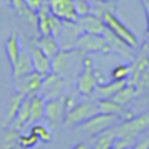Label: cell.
Returning a JSON list of instances; mask_svg holds the SVG:
<instances>
[{"label":"cell","mask_w":149,"mask_h":149,"mask_svg":"<svg viewBox=\"0 0 149 149\" xmlns=\"http://www.w3.org/2000/svg\"><path fill=\"white\" fill-rule=\"evenodd\" d=\"M98 114V106L96 101H82V103H75L72 109L66 112V117L63 120V125L66 128H71L74 125H80L85 120Z\"/></svg>","instance_id":"6da1fadb"},{"label":"cell","mask_w":149,"mask_h":149,"mask_svg":"<svg viewBox=\"0 0 149 149\" xmlns=\"http://www.w3.org/2000/svg\"><path fill=\"white\" fill-rule=\"evenodd\" d=\"M116 135L117 138H127L135 141L139 133L146 132L149 128V112L141 114L138 117H130L120 125H116Z\"/></svg>","instance_id":"7a4b0ae2"},{"label":"cell","mask_w":149,"mask_h":149,"mask_svg":"<svg viewBox=\"0 0 149 149\" xmlns=\"http://www.w3.org/2000/svg\"><path fill=\"white\" fill-rule=\"evenodd\" d=\"M120 120V116L116 114H103L98 112L96 116L90 117L88 120H85L84 123H80V130L88 135H98V133L104 132V130H109L112 127H116Z\"/></svg>","instance_id":"3957f363"},{"label":"cell","mask_w":149,"mask_h":149,"mask_svg":"<svg viewBox=\"0 0 149 149\" xmlns=\"http://www.w3.org/2000/svg\"><path fill=\"white\" fill-rule=\"evenodd\" d=\"M96 85L98 80L93 69V61H91L90 56H85L84 61H82V71L79 74V80H77V91L84 96H93Z\"/></svg>","instance_id":"277c9868"},{"label":"cell","mask_w":149,"mask_h":149,"mask_svg":"<svg viewBox=\"0 0 149 149\" xmlns=\"http://www.w3.org/2000/svg\"><path fill=\"white\" fill-rule=\"evenodd\" d=\"M75 50H79L82 53H111V48L107 45L104 36L87 34V32H82L79 36Z\"/></svg>","instance_id":"5b68a950"},{"label":"cell","mask_w":149,"mask_h":149,"mask_svg":"<svg viewBox=\"0 0 149 149\" xmlns=\"http://www.w3.org/2000/svg\"><path fill=\"white\" fill-rule=\"evenodd\" d=\"M103 21H104V24H106V29H109L112 34H116V36L119 37L120 40H123L127 45H130L132 48H136V47H138V39H136V36L114 13H106L103 16Z\"/></svg>","instance_id":"8992f818"},{"label":"cell","mask_w":149,"mask_h":149,"mask_svg":"<svg viewBox=\"0 0 149 149\" xmlns=\"http://www.w3.org/2000/svg\"><path fill=\"white\" fill-rule=\"evenodd\" d=\"M63 90H64V79L63 75L56 74V72H50V74L43 75L42 85L39 88V93L45 100H53V98L63 96Z\"/></svg>","instance_id":"52a82bcc"},{"label":"cell","mask_w":149,"mask_h":149,"mask_svg":"<svg viewBox=\"0 0 149 149\" xmlns=\"http://www.w3.org/2000/svg\"><path fill=\"white\" fill-rule=\"evenodd\" d=\"M66 103H64V96L59 98H53V100H47L45 101V114L43 119H47L48 125L52 128L58 127L59 123H63L66 117Z\"/></svg>","instance_id":"ba28073f"},{"label":"cell","mask_w":149,"mask_h":149,"mask_svg":"<svg viewBox=\"0 0 149 149\" xmlns=\"http://www.w3.org/2000/svg\"><path fill=\"white\" fill-rule=\"evenodd\" d=\"M50 13L64 23H75L79 19L74 8V0H47Z\"/></svg>","instance_id":"9c48e42d"},{"label":"cell","mask_w":149,"mask_h":149,"mask_svg":"<svg viewBox=\"0 0 149 149\" xmlns=\"http://www.w3.org/2000/svg\"><path fill=\"white\" fill-rule=\"evenodd\" d=\"M42 80H43V75L32 71L26 75H21V77L15 79V88H16L18 93L24 95V96H34V95L39 93Z\"/></svg>","instance_id":"30bf717a"},{"label":"cell","mask_w":149,"mask_h":149,"mask_svg":"<svg viewBox=\"0 0 149 149\" xmlns=\"http://www.w3.org/2000/svg\"><path fill=\"white\" fill-rule=\"evenodd\" d=\"M80 34H82V31H80V27H79L77 21H75V23H64V21H63L61 32L56 37L61 50H74Z\"/></svg>","instance_id":"8fae6325"},{"label":"cell","mask_w":149,"mask_h":149,"mask_svg":"<svg viewBox=\"0 0 149 149\" xmlns=\"http://www.w3.org/2000/svg\"><path fill=\"white\" fill-rule=\"evenodd\" d=\"M29 53H31V59H32L34 71L42 75H47L52 72V59L37 47V43H31L29 45Z\"/></svg>","instance_id":"7c38bea8"},{"label":"cell","mask_w":149,"mask_h":149,"mask_svg":"<svg viewBox=\"0 0 149 149\" xmlns=\"http://www.w3.org/2000/svg\"><path fill=\"white\" fill-rule=\"evenodd\" d=\"M77 24L80 27L82 32L87 34H98V36H103L104 31H106V24H104L103 18H98L95 15L88 13L85 16H80L77 19Z\"/></svg>","instance_id":"4fadbf2b"},{"label":"cell","mask_w":149,"mask_h":149,"mask_svg":"<svg viewBox=\"0 0 149 149\" xmlns=\"http://www.w3.org/2000/svg\"><path fill=\"white\" fill-rule=\"evenodd\" d=\"M103 36H104V39H106L109 48H111V53H117V55L123 56V58H127V59H133V52H132L133 48L130 45H127L123 40H120L116 34H112L109 29H106Z\"/></svg>","instance_id":"5bb4252c"},{"label":"cell","mask_w":149,"mask_h":149,"mask_svg":"<svg viewBox=\"0 0 149 149\" xmlns=\"http://www.w3.org/2000/svg\"><path fill=\"white\" fill-rule=\"evenodd\" d=\"M127 80H111V82H103L95 87L93 98L96 100H111L122 87H125Z\"/></svg>","instance_id":"9a60e30c"},{"label":"cell","mask_w":149,"mask_h":149,"mask_svg":"<svg viewBox=\"0 0 149 149\" xmlns=\"http://www.w3.org/2000/svg\"><path fill=\"white\" fill-rule=\"evenodd\" d=\"M34 71V66H32V59H31V53L24 52V50H21L19 53V58L16 59V63H15V66L11 68V75H13V80L18 77H21V75H26L29 74V72Z\"/></svg>","instance_id":"2e32d148"},{"label":"cell","mask_w":149,"mask_h":149,"mask_svg":"<svg viewBox=\"0 0 149 149\" xmlns=\"http://www.w3.org/2000/svg\"><path fill=\"white\" fill-rule=\"evenodd\" d=\"M29 116H31V96H24L16 116L11 120V128L18 130V132L23 130L26 125H29Z\"/></svg>","instance_id":"e0dca14e"},{"label":"cell","mask_w":149,"mask_h":149,"mask_svg":"<svg viewBox=\"0 0 149 149\" xmlns=\"http://www.w3.org/2000/svg\"><path fill=\"white\" fill-rule=\"evenodd\" d=\"M5 52H7V58L10 61V66L13 68L16 59L19 58V53H21V43H19V34L16 31H11L10 37L7 39L5 42Z\"/></svg>","instance_id":"ac0fdd59"},{"label":"cell","mask_w":149,"mask_h":149,"mask_svg":"<svg viewBox=\"0 0 149 149\" xmlns=\"http://www.w3.org/2000/svg\"><path fill=\"white\" fill-rule=\"evenodd\" d=\"M96 106H98V112L103 114H116V116L125 117V119H130V112L125 111V107H122L120 104H117L116 101L112 100H96Z\"/></svg>","instance_id":"d6986e66"},{"label":"cell","mask_w":149,"mask_h":149,"mask_svg":"<svg viewBox=\"0 0 149 149\" xmlns=\"http://www.w3.org/2000/svg\"><path fill=\"white\" fill-rule=\"evenodd\" d=\"M36 43L50 59L55 58V56L59 53V50H61V47H59L56 37H53V36H40V39L37 40Z\"/></svg>","instance_id":"ffe728a7"},{"label":"cell","mask_w":149,"mask_h":149,"mask_svg":"<svg viewBox=\"0 0 149 149\" xmlns=\"http://www.w3.org/2000/svg\"><path fill=\"white\" fill-rule=\"evenodd\" d=\"M138 88H136V85H132V84H125V87H122L119 91H117L116 95H114L111 100L116 101L117 104H120L122 107L128 106L130 103H132L133 100L136 98V95H138Z\"/></svg>","instance_id":"44dd1931"},{"label":"cell","mask_w":149,"mask_h":149,"mask_svg":"<svg viewBox=\"0 0 149 149\" xmlns=\"http://www.w3.org/2000/svg\"><path fill=\"white\" fill-rule=\"evenodd\" d=\"M45 98H42L40 95H34L31 96V116H29V125H34L39 120L43 119L45 114Z\"/></svg>","instance_id":"7402d4cb"},{"label":"cell","mask_w":149,"mask_h":149,"mask_svg":"<svg viewBox=\"0 0 149 149\" xmlns=\"http://www.w3.org/2000/svg\"><path fill=\"white\" fill-rule=\"evenodd\" d=\"M146 71H149V58H146L144 55H141L138 59L135 61V66H132V71H130V79H127V84L136 85L138 80L141 79V75Z\"/></svg>","instance_id":"603a6c76"},{"label":"cell","mask_w":149,"mask_h":149,"mask_svg":"<svg viewBox=\"0 0 149 149\" xmlns=\"http://www.w3.org/2000/svg\"><path fill=\"white\" fill-rule=\"evenodd\" d=\"M117 135H116V128H109V130H104V132L95 135L93 139V149H111L116 141Z\"/></svg>","instance_id":"cb8c5ba5"},{"label":"cell","mask_w":149,"mask_h":149,"mask_svg":"<svg viewBox=\"0 0 149 149\" xmlns=\"http://www.w3.org/2000/svg\"><path fill=\"white\" fill-rule=\"evenodd\" d=\"M74 55V50H59V53L52 59V72H56V74L61 75L63 72L68 69V66L71 64L69 59Z\"/></svg>","instance_id":"d4e9b609"},{"label":"cell","mask_w":149,"mask_h":149,"mask_svg":"<svg viewBox=\"0 0 149 149\" xmlns=\"http://www.w3.org/2000/svg\"><path fill=\"white\" fill-rule=\"evenodd\" d=\"M23 100H24V95L18 93V91H15V93L10 96V100H8V104H7V116H5V125L11 123V120L15 119V116H16V112H18V109H19L21 103H23Z\"/></svg>","instance_id":"484cf974"},{"label":"cell","mask_w":149,"mask_h":149,"mask_svg":"<svg viewBox=\"0 0 149 149\" xmlns=\"http://www.w3.org/2000/svg\"><path fill=\"white\" fill-rule=\"evenodd\" d=\"M91 15L98 18H103L106 13H116V2H103V0H98L91 5Z\"/></svg>","instance_id":"4316f807"},{"label":"cell","mask_w":149,"mask_h":149,"mask_svg":"<svg viewBox=\"0 0 149 149\" xmlns=\"http://www.w3.org/2000/svg\"><path fill=\"white\" fill-rule=\"evenodd\" d=\"M31 132H32L42 143H50V141H52V138H53V133L50 132L48 127H47V125H42V123H39V122L34 123L32 128H31Z\"/></svg>","instance_id":"83f0119b"},{"label":"cell","mask_w":149,"mask_h":149,"mask_svg":"<svg viewBox=\"0 0 149 149\" xmlns=\"http://www.w3.org/2000/svg\"><path fill=\"white\" fill-rule=\"evenodd\" d=\"M130 71H132V66L128 64H119L112 69L111 72V79L112 80H127L130 75Z\"/></svg>","instance_id":"f1b7e54d"},{"label":"cell","mask_w":149,"mask_h":149,"mask_svg":"<svg viewBox=\"0 0 149 149\" xmlns=\"http://www.w3.org/2000/svg\"><path fill=\"white\" fill-rule=\"evenodd\" d=\"M40 139L37 138L36 135H34L32 132L29 133H23V135H19V138H18V143H19L21 146H24L26 149H31V148H36L37 144H39Z\"/></svg>","instance_id":"f546056e"},{"label":"cell","mask_w":149,"mask_h":149,"mask_svg":"<svg viewBox=\"0 0 149 149\" xmlns=\"http://www.w3.org/2000/svg\"><path fill=\"white\" fill-rule=\"evenodd\" d=\"M74 8H75V13L77 16H85L91 11V5L88 3L87 0H74Z\"/></svg>","instance_id":"4dcf8cb0"},{"label":"cell","mask_w":149,"mask_h":149,"mask_svg":"<svg viewBox=\"0 0 149 149\" xmlns=\"http://www.w3.org/2000/svg\"><path fill=\"white\" fill-rule=\"evenodd\" d=\"M8 3L13 7V10L18 11V15H26L29 11V8H27L24 0H8Z\"/></svg>","instance_id":"1f68e13d"},{"label":"cell","mask_w":149,"mask_h":149,"mask_svg":"<svg viewBox=\"0 0 149 149\" xmlns=\"http://www.w3.org/2000/svg\"><path fill=\"white\" fill-rule=\"evenodd\" d=\"M133 144H135V141H132V139L116 138V141H114V144H112V148H111V149H130Z\"/></svg>","instance_id":"d6a6232c"},{"label":"cell","mask_w":149,"mask_h":149,"mask_svg":"<svg viewBox=\"0 0 149 149\" xmlns=\"http://www.w3.org/2000/svg\"><path fill=\"white\" fill-rule=\"evenodd\" d=\"M24 2H26V5H27V8H29V10L37 11L43 3H45L47 0H24Z\"/></svg>","instance_id":"836d02e7"},{"label":"cell","mask_w":149,"mask_h":149,"mask_svg":"<svg viewBox=\"0 0 149 149\" xmlns=\"http://www.w3.org/2000/svg\"><path fill=\"white\" fill-rule=\"evenodd\" d=\"M130 149H149V136H146V138L139 139V141L135 143V144H133Z\"/></svg>","instance_id":"e575fe53"},{"label":"cell","mask_w":149,"mask_h":149,"mask_svg":"<svg viewBox=\"0 0 149 149\" xmlns=\"http://www.w3.org/2000/svg\"><path fill=\"white\" fill-rule=\"evenodd\" d=\"M141 55H144L146 58H149V31L146 32V40H144V43H143Z\"/></svg>","instance_id":"d590c367"},{"label":"cell","mask_w":149,"mask_h":149,"mask_svg":"<svg viewBox=\"0 0 149 149\" xmlns=\"http://www.w3.org/2000/svg\"><path fill=\"white\" fill-rule=\"evenodd\" d=\"M143 7H144V11H146V19H148V31H149V0H141Z\"/></svg>","instance_id":"8d00e7d4"},{"label":"cell","mask_w":149,"mask_h":149,"mask_svg":"<svg viewBox=\"0 0 149 149\" xmlns=\"http://www.w3.org/2000/svg\"><path fill=\"white\" fill-rule=\"evenodd\" d=\"M71 149H88V148H87L85 143H79V144H75L74 148H71Z\"/></svg>","instance_id":"74e56055"},{"label":"cell","mask_w":149,"mask_h":149,"mask_svg":"<svg viewBox=\"0 0 149 149\" xmlns=\"http://www.w3.org/2000/svg\"><path fill=\"white\" fill-rule=\"evenodd\" d=\"M7 149H26L24 146H21L19 143H15V144H11L10 148H7Z\"/></svg>","instance_id":"f35d334b"},{"label":"cell","mask_w":149,"mask_h":149,"mask_svg":"<svg viewBox=\"0 0 149 149\" xmlns=\"http://www.w3.org/2000/svg\"><path fill=\"white\" fill-rule=\"evenodd\" d=\"M87 2H88V3H90V5H93L95 2H98V0H87Z\"/></svg>","instance_id":"ab89813d"},{"label":"cell","mask_w":149,"mask_h":149,"mask_svg":"<svg viewBox=\"0 0 149 149\" xmlns=\"http://www.w3.org/2000/svg\"><path fill=\"white\" fill-rule=\"evenodd\" d=\"M103 2H117V0H103Z\"/></svg>","instance_id":"60d3db41"},{"label":"cell","mask_w":149,"mask_h":149,"mask_svg":"<svg viewBox=\"0 0 149 149\" xmlns=\"http://www.w3.org/2000/svg\"><path fill=\"white\" fill-rule=\"evenodd\" d=\"M5 2H8V0H5Z\"/></svg>","instance_id":"b9f144b4"},{"label":"cell","mask_w":149,"mask_h":149,"mask_svg":"<svg viewBox=\"0 0 149 149\" xmlns=\"http://www.w3.org/2000/svg\"><path fill=\"white\" fill-rule=\"evenodd\" d=\"M0 116H2V114H0Z\"/></svg>","instance_id":"7bdbcfd3"}]
</instances>
